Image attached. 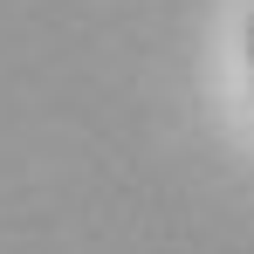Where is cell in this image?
<instances>
[{
	"instance_id": "cell-1",
	"label": "cell",
	"mask_w": 254,
	"mask_h": 254,
	"mask_svg": "<svg viewBox=\"0 0 254 254\" xmlns=\"http://www.w3.org/2000/svg\"><path fill=\"white\" fill-rule=\"evenodd\" d=\"M248 62H254V28H248Z\"/></svg>"
}]
</instances>
